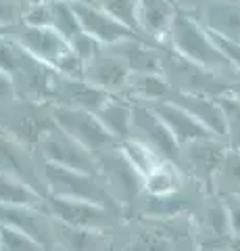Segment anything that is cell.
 Returning <instances> with one entry per match:
<instances>
[{
  "label": "cell",
  "instance_id": "cell-1",
  "mask_svg": "<svg viewBox=\"0 0 240 251\" xmlns=\"http://www.w3.org/2000/svg\"><path fill=\"white\" fill-rule=\"evenodd\" d=\"M165 44L169 49H174L177 54H182L184 59L196 63L198 67L211 72L213 75H218L219 80L228 82L230 86L240 82L234 67L230 65L228 57L219 50V46L215 44L211 34L195 17L177 13L172 27H169Z\"/></svg>",
  "mask_w": 240,
  "mask_h": 251
},
{
  "label": "cell",
  "instance_id": "cell-2",
  "mask_svg": "<svg viewBox=\"0 0 240 251\" xmlns=\"http://www.w3.org/2000/svg\"><path fill=\"white\" fill-rule=\"evenodd\" d=\"M11 38H15L32 57L46 63L55 72L69 75V77L84 75V63L73 52L69 40H65L55 29L17 25V29L11 34Z\"/></svg>",
  "mask_w": 240,
  "mask_h": 251
},
{
  "label": "cell",
  "instance_id": "cell-3",
  "mask_svg": "<svg viewBox=\"0 0 240 251\" xmlns=\"http://www.w3.org/2000/svg\"><path fill=\"white\" fill-rule=\"evenodd\" d=\"M42 180L46 195L61 199H75V201H88L94 205H103L115 211H123V207L111 197L103 180L94 174H84V172L50 166L42 161Z\"/></svg>",
  "mask_w": 240,
  "mask_h": 251
},
{
  "label": "cell",
  "instance_id": "cell-4",
  "mask_svg": "<svg viewBox=\"0 0 240 251\" xmlns=\"http://www.w3.org/2000/svg\"><path fill=\"white\" fill-rule=\"evenodd\" d=\"M161 46V75L165 77L172 92L177 94H198V97L218 99L230 90V84L219 80L211 72L198 67L196 63L184 59L167 44Z\"/></svg>",
  "mask_w": 240,
  "mask_h": 251
},
{
  "label": "cell",
  "instance_id": "cell-5",
  "mask_svg": "<svg viewBox=\"0 0 240 251\" xmlns=\"http://www.w3.org/2000/svg\"><path fill=\"white\" fill-rule=\"evenodd\" d=\"M44 209L48 211V216L59 226H65V228H71V230H82V232H94V234L109 232L113 226H117L121 218V211L94 205V203H88V201L52 197V195H46Z\"/></svg>",
  "mask_w": 240,
  "mask_h": 251
},
{
  "label": "cell",
  "instance_id": "cell-6",
  "mask_svg": "<svg viewBox=\"0 0 240 251\" xmlns=\"http://www.w3.org/2000/svg\"><path fill=\"white\" fill-rule=\"evenodd\" d=\"M36 151H38V155H40V159L44 163L98 176L96 155L92 151H88L86 147H82L69 134H65L57 124H52L50 128L42 134Z\"/></svg>",
  "mask_w": 240,
  "mask_h": 251
},
{
  "label": "cell",
  "instance_id": "cell-7",
  "mask_svg": "<svg viewBox=\"0 0 240 251\" xmlns=\"http://www.w3.org/2000/svg\"><path fill=\"white\" fill-rule=\"evenodd\" d=\"M228 151V143L218 136L195 140V143H188L180 149V168L207 195H213L215 176H218L221 161Z\"/></svg>",
  "mask_w": 240,
  "mask_h": 251
},
{
  "label": "cell",
  "instance_id": "cell-8",
  "mask_svg": "<svg viewBox=\"0 0 240 251\" xmlns=\"http://www.w3.org/2000/svg\"><path fill=\"white\" fill-rule=\"evenodd\" d=\"M52 122H55L65 134H69L73 140H77L82 147H86L88 151H92L94 155L117 147V140L100 124L96 113L86 111V109L52 107Z\"/></svg>",
  "mask_w": 240,
  "mask_h": 251
},
{
  "label": "cell",
  "instance_id": "cell-9",
  "mask_svg": "<svg viewBox=\"0 0 240 251\" xmlns=\"http://www.w3.org/2000/svg\"><path fill=\"white\" fill-rule=\"evenodd\" d=\"M96 159H98V178L103 180L107 191L111 193V197L117 201L121 207H126L128 203L140 197L142 178L138 176V172L126 161V157L119 153L117 147H113L105 153H98Z\"/></svg>",
  "mask_w": 240,
  "mask_h": 251
},
{
  "label": "cell",
  "instance_id": "cell-10",
  "mask_svg": "<svg viewBox=\"0 0 240 251\" xmlns=\"http://www.w3.org/2000/svg\"><path fill=\"white\" fill-rule=\"evenodd\" d=\"M0 172L23 180L46 197L42 180V159L38 151L23 145L21 140L4 134V132H0Z\"/></svg>",
  "mask_w": 240,
  "mask_h": 251
},
{
  "label": "cell",
  "instance_id": "cell-11",
  "mask_svg": "<svg viewBox=\"0 0 240 251\" xmlns=\"http://www.w3.org/2000/svg\"><path fill=\"white\" fill-rule=\"evenodd\" d=\"M0 224L29 234L48 251H59V226L44 207L0 205Z\"/></svg>",
  "mask_w": 240,
  "mask_h": 251
},
{
  "label": "cell",
  "instance_id": "cell-12",
  "mask_svg": "<svg viewBox=\"0 0 240 251\" xmlns=\"http://www.w3.org/2000/svg\"><path fill=\"white\" fill-rule=\"evenodd\" d=\"M130 138H136L140 143L149 145L163 159L174 161L180 166V147H177L174 136L169 134L165 124L159 120V115L149 105H134Z\"/></svg>",
  "mask_w": 240,
  "mask_h": 251
},
{
  "label": "cell",
  "instance_id": "cell-13",
  "mask_svg": "<svg viewBox=\"0 0 240 251\" xmlns=\"http://www.w3.org/2000/svg\"><path fill=\"white\" fill-rule=\"evenodd\" d=\"M73 11L77 15V21H80V27L86 34H90L96 42L103 44L105 49H111V46L119 44L123 40H131V38H144L140 34H136L134 29H130L128 25H123L121 21L111 17L109 13H105L92 0L73 4Z\"/></svg>",
  "mask_w": 240,
  "mask_h": 251
},
{
  "label": "cell",
  "instance_id": "cell-14",
  "mask_svg": "<svg viewBox=\"0 0 240 251\" xmlns=\"http://www.w3.org/2000/svg\"><path fill=\"white\" fill-rule=\"evenodd\" d=\"M111 94L103 92L96 86H92L84 77H69L57 74L55 84L50 92V107H69V109H86V111L96 113L98 107L109 99Z\"/></svg>",
  "mask_w": 240,
  "mask_h": 251
},
{
  "label": "cell",
  "instance_id": "cell-15",
  "mask_svg": "<svg viewBox=\"0 0 240 251\" xmlns=\"http://www.w3.org/2000/svg\"><path fill=\"white\" fill-rule=\"evenodd\" d=\"M82 77L107 94H121L128 84L130 69L113 50L105 49L98 57L84 65Z\"/></svg>",
  "mask_w": 240,
  "mask_h": 251
},
{
  "label": "cell",
  "instance_id": "cell-16",
  "mask_svg": "<svg viewBox=\"0 0 240 251\" xmlns=\"http://www.w3.org/2000/svg\"><path fill=\"white\" fill-rule=\"evenodd\" d=\"M149 107L159 115V120L165 124V128L169 130V134L174 136V140L177 143L180 149L184 145H188V143H195V140L213 136L203 124L196 122L188 111H184L182 107H177L175 103H172V100L151 103Z\"/></svg>",
  "mask_w": 240,
  "mask_h": 251
},
{
  "label": "cell",
  "instance_id": "cell-17",
  "mask_svg": "<svg viewBox=\"0 0 240 251\" xmlns=\"http://www.w3.org/2000/svg\"><path fill=\"white\" fill-rule=\"evenodd\" d=\"M109 50L126 63L130 74H161V46L157 42H151L146 38H131L111 46Z\"/></svg>",
  "mask_w": 240,
  "mask_h": 251
},
{
  "label": "cell",
  "instance_id": "cell-18",
  "mask_svg": "<svg viewBox=\"0 0 240 251\" xmlns=\"http://www.w3.org/2000/svg\"><path fill=\"white\" fill-rule=\"evenodd\" d=\"M175 15L177 11L172 0H138V25H140V34L151 42L165 44Z\"/></svg>",
  "mask_w": 240,
  "mask_h": 251
},
{
  "label": "cell",
  "instance_id": "cell-19",
  "mask_svg": "<svg viewBox=\"0 0 240 251\" xmlns=\"http://www.w3.org/2000/svg\"><path fill=\"white\" fill-rule=\"evenodd\" d=\"M186 172L174 161H161L151 174L142 178V195L151 199H169L186 193L188 186Z\"/></svg>",
  "mask_w": 240,
  "mask_h": 251
},
{
  "label": "cell",
  "instance_id": "cell-20",
  "mask_svg": "<svg viewBox=\"0 0 240 251\" xmlns=\"http://www.w3.org/2000/svg\"><path fill=\"white\" fill-rule=\"evenodd\" d=\"M167 100H172L177 107H182L184 111H188L196 122L203 124L213 136H219L226 140V120H223V111L218 103V99L198 97V94L172 92Z\"/></svg>",
  "mask_w": 240,
  "mask_h": 251
},
{
  "label": "cell",
  "instance_id": "cell-21",
  "mask_svg": "<svg viewBox=\"0 0 240 251\" xmlns=\"http://www.w3.org/2000/svg\"><path fill=\"white\" fill-rule=\"evenodd\" d=\"M196 21L213 34L240 42V4L223 0H207Z\"/></svg>",
  "mask_w": 240,
  "mask_h": 251
},
{
  "label": "cell",
  "instance_id": "cell-22",
  "mask_svg": "<svg viewBox=\"0 0 240 251\" xmlns=\"http://www.w3.org/2000/svg\"><path fill=\"white\" fill-rule=\"evenodd\" d=\"M169 94H172V88H169V84L161 74H153V75L130 74L126 88H123L119 97L128 99L131 105H151L167 100Z\"/></svg>",
  "mask_w": 240,
  "mask_h": 251
},
{
  "label": "cell",
  "instance_id": "cell-23",
  "mask_svg": "<svg viewBox=\"0 0 240 251\" xmlns=\"http://www.w3.org/2000/svg\"><path fill=\"white\" fill-rule=\"evenodd\" d=\"M131 113H134V105H131L128 99L119 97V94H111V97L98 107L96 117L100 120V124L109 130V134L119 143V140L130 138Z\"/></svg>",
  "mask_w": 240,
  "mask_h": 251
},
{
  "label": "cell",
  "instance_id": "cell-24",
  "mask_svg": "<svg viewBox=\"0 0 240 251\" xmlns=\"http://www.w3.org/2000/svg\"><path fill=\"white\" fill-rule=\"evenodd\" d=\"M44 195L23 180L0 172V205L15 207H44Z\"/></svg>",
  "mask_w": 240,
  "mask_h": 251
},
{
  "label": "cell",
  "instance_id": "cell-25",
  "mask_svg": "<svg viewBox=\"0 0 240 251\" xmlns=\"http://www.w3.org/2000/svg\"><path fill=\"white\" fill-rule=\"evenodd\" d=\"M117 149H119V153L126 157V161L130 163V166L138 172V176L140 178H144L146 174H151V172L157 168L161 161H167L157 151H153L149 145H144V143H140V140H136V138L119 140Z\"/></svg>",
  "mask_w": 240,
  "mask_h": 251
},
{
  "label": "cell",
  "instance_id": "cell-26",
  "mask_svg": "<svg viewBox=\"0 0 240 251\" xmlns=\"http://www.w3.org/2000/svg\"><path fill=\"white\" fill-rule=\"evenodd\" d=\"M240 193V151L230 149L221 161V168L215 176L213 195L218 197H228V195Z\"/></svg>",
  "mask_w": 240,
  "mask_h": 251
},
{
  "label": "cell",
  "instance_id": "cell-27",
  "mask_svg": "<svg viewBox=\"0 0 240 251\" xmlns=\"http://www.w3.org/2000/svg\"><path fill=\"white\" fill-rule=\"evenodd\" d=\"M46 27L55 29L65 40H71L77 31H82L73 4L59 2V0H48V23H46Z\"/></svg>",
  "mask_w": 240,
  "mask_h": 251
},
{
  "label": "cell",
  "instance_id": "cell-28",
  "mask_svg": "<svg viewBox=\"0 0 240 251\" xmlns=\"http://www.w3.org/2000/svg\"><path fill=\"white\" fill-rule=\"evenodd\" d=\"M218 103L226 120V143L230 149L240 151V99L226 92L218 97Z\"/></svg>",
  "mask_w": 240,
  "mask_h": 251
},
{
  "label": "cell",
  "instance_id": "cell-29",
  "mask_svg": "<svg viewBox=\"0 0 240 251\" xmlns=\"http://www.w3.org/2000/svg\"><path fill=\"white\" fill-rule=\"evenodd\" d=\"M92 2L100 6L105 13H109L111 17L121 21L123 25L134 29L136 34H140V25H138V0H92Z\"/></svg>",
  "mask_w": 240,
  "mask_h": 251
},
{
  "label": "cell",
  "instance_id": "cell-30",
  "mask_svg": "<svg viewBox=\"0 0 240 251\" xmlns=\"http://www.w3.org/2000/svg\"><path fill=\"white\" fill-rule=\"evenodd\" d=\"M0 251H48L36 239L11 226L0 224Z\"/></svg>",
  "mask_w": 240,
  "mask_h": 251
},
{
  "label": "cell",
  "instance_id": "cell-31",
  "mask_svg": "<svg viewBox=\"0 0 240 251\" xmlns=\"http://www.w3.org/2000/svg\"><path fill=\"white\" fill-rule=\"evenodd\" d=\"M69 44H71V49H73V52L80 57V61L86 65V63H90L94 57H98L100 52L105 50V46L100 44V42H96L94 38H92L90 34H86V31H77V34L69 40Z\"/></svg>",
  "mask_w": 240,
  "mask_h": 251
},
{
  "label": "cell",
  "instance_id": "cell-32",
  "mask_svg": "<svg viewBox=\"0 0 240 251\" xmlns=\"http://www.w3.org/2000/svg\"><path fill=\"white\" fill-rule=\"evenodd\" d=\"M205 29H207V27H205ZM207 31H209V29H207ZM209 34H211V38L215 40V44L219 46V50L228 57L230 65L234 67V72H236L238 80H240V42L230 40V38H223V36H219V34H213V31H209Z\"/></svg>",
  "mask_w": 240,
  "mask_h": 251
},
{
  "label": "cell",
  "instance_id": "cell-33",
  "mask_svg": "<svg viewBox=\"0 0 240 251\" xmlns=\"http://www.w3.org/2000/svg\"><path fill=\"white\" fill-rule=\"evenodd\" d=\"M221 199L226 203V209H228L232 241H236L238 247H240V195H228V197H221Z\"/></svg>",
  "mask_w": 240,
  "mask_h": 251
},
{
  "label": "cell",
  "instance_id": "cell-34",
  "mask_svg": "<svg viewBox=\"0 0 240 251\" xmlns=\"http://www.w3.org/2000/svg\"><path fill=\"white\" fill-rule=\"evenodd\" d=\"M174 6H175V11L180 13V15H188V17H198V13L200 9L205 6L207 0H172Z\"/></svg>",
  "mask_w": 240,
  "mask_h": 251
},
{
  "label": "cell",
  "instance_id": "cell-35",
  "mask_svg": "<svg viewBox=\"0 0 240 251\" xmlns=\"http://www.w3.org/2000/svg\"><path fill=\"white\" fill-rule=\"evenodd\" d=\"M17 99V88H15V80L11 74H6L0 69V103Z\"/></svg>",
  "mask_w": 240,
  "mask_h": 251
},
{
  "label": "cell",
  "instance_id": "cell-36",
  "mask_svg": "<svg viewBox=\"0 0 240 251\" xmlns=\"http://www.w3.org/2000/svg\"><path fill=\"white\" fill-rule=\"evenodd\" d=\"M228 94H234L236 99H240V82L232 84V86H230V90H228Z\"/></svg>",
  "mask_w": 240,
  "mask_h": 251
},
{
  "label": "cell",
  "instance_id": "cell-37",
  "mask_svg": "<svg viewBox=\"0 0 240 251\" xmlns=\"http://www.w3.org/2000/svg\"><path fill=\"white\" fill-rule=\"evenodd\" d=\"M209 251H238L236 247H230V245H221V247H213V249H209Z\"/></svg>",
  "mask_w": 240,
  "mask_h": 251
},
{
  "label": "cell",
  "instance_id": "cell-38",
  "mask_svg": "<svg viewBox=\"0 0 240 251\" xmlns=\"http://www.w3.org/2000/svg\"><path fill=\"white\" fill-rule=\"evenodd\" d=\"M59 2H67V4H77V2H88V0H59Z\"/></svg>",
  "mask_w": 240,
  "mask_h": 251
},
{
  "label": "cell",
  "instance_id": "cell-39",
  "mask_svg": "<svg viewBox=\"0 0 240 251\" xmlns=\"http://www.w3.org/2000/svg\"><path fill=\"white\" fill-rule=\"evenodd\" d=\"M223 2H232V4H240V0H223Z\"/></svg>",
  "mask_w": 240,
  "mask_h": 251
},
{
  "label": "cell",
  "instance_id": "cell-40",
  "mask_svg": "<svg viewBox=\"0 0 240 251\" xmlns=\"http://www.w3.org/2000/svg\"><path fill=\"white\" fill-rule=\"evenodd\" d=\"M17 2H21V4H23V6H25V4H27V2H32V0H17Z\"/></svg>",
  "mask_w": 240,
  "mask_h": 251
},
{
  "label": "cell",
  "instance_id": "cell-41",
  "mask_svg": "<svg viewBox=\"0 0 240 251\" xmlns=\"http://www.w3.org/2000/svg\"><path fill=\"white\" fill-rule=\"evenodd\" d=\"M236 249H238V251H240V247H236Z\"/></svg>",
  "mask_w": 240,
  "mask_h": 251
},
{
  "label": "cell",
  "instance_id": "cell-42",
  "mask_svg": "<svg viewBox=\"0 0 240 251\" xmlns=\"http://www.w3.org/2000/svg\"><path fill=\"white\" fill-rule=\"evenodd\" d=\"M198 251H203V249H198Z\"/></svg>",
  "mask_w": 240,
  "mask_h": 251
},
{
  "label": "cell",
  "instance_id": "cell-43",
  "mask_svg": "<svg viewBox=\"0 0 240 251\" xmlns=\"http://www.w3.org/2000/svg\"><path fill=\"white\" fill-rule=\"evenodd\" d=\"M0 36H4V34H0Z\"/></svg>",
  "mask_w": 240,
  "mask_h": 251
},
{
  "label": "cell",
  "instance_id": "cell-44",
  "mask_svg": "<svg viewBox=\"0 0 240 251\" xmlns=\"http://www.w3.org/2000/svg\"><path fill=\"white\" fill-rule=\"evenodd\" d=\"M238 195H240V193H238Z\"/></svg>",
  "mask_w": 240,
  "mask_h": 251
}]
</instances>
